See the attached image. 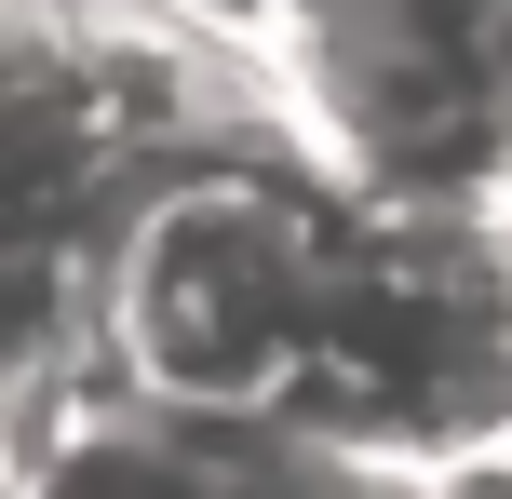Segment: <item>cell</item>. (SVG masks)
<instances>
[{"label":"cell","instance_id":"cell-4","mask_svg":"<svg viewBox=\"0 0 512 499\" xmlns=\"http://www.w3.org/2000/svg\"><path fill=\"white\" fill-rule=\"evenodd\" d=\"M0 499H418V473L337 459L283 419H162L81 365L0 419Z\"/></svg>","mask_w":512,"mask_h":499},{"label":"cell","instance_id":"cell-1","mask_svg":"<svg viewBox=\"0 0 512 499\" xmlns=\"http://www.w3.org/2000/svg\"><path fill=\"white\" fill-rule=\"evenodd\" d=\"M270 68L176 0H0V419L95 365V243L149 162L256 122Z\"/></svg>","mask_w":512,"mask_h":499},{"label":"cell","instance_id":"cell-3","mask_svg":"<svg viewBox=\"0 0 512 499\" xmlns=\"http://www.w3.org/2000/svg\"><path fill=\"white\" fill-rule=\"evenodd\" d=\"M283 432L378 473L512 446V189H351Z\"/></svg>","mask_w":512,"mask_h":499},{"label":"cell","instance_id":"cell-5","mask_svg":"<svg viewBox=\"0 0 512 499\" xmlns=\"http://www.w3.org/2000/svg\"><path fill=\"white\" fill-rule=\"evenodd\" d=\"M418 499H512V446H472V459H432Z\"/></svg>","mask_w":512,"mask_h":499},{"label":"cell","instance_id":"cell-2","mask_svg":"<svg viewBox=\"0 0 512 499\" xmlns=\"http://www.w3.org/2000/svg\"><path fill=\"white\" fill-rule=\"evenodd\" d=\"M351 189L364 176L283 108L149 162L95 243V378L162 419H297Z\"/></svg>","mask_w":512,"mask_h":499}]
</instances>
